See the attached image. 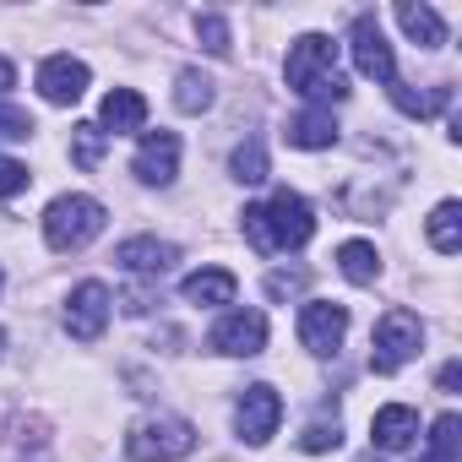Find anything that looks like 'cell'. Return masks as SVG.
<instances>
[{
	"mask_svg": "<svg viewBox=\"0 0 462 462\" xmlns=\"http://www.w3.org/2000/svg\"><path fill=\"white\" fill-rule=\"evenodd\" d=\"M0 354H6V332H0Z\"/></svg>",
	"mask_w": 462,
	"mask_h": 462,
	"instance_id": "33",
	"label": "cell"
},
{
	"mask_svg": "<svg viewBox=\"0 0 462 462\" xmlns=\"http://www.w3.org/2000/svg\"><path fill=\"white\" fill-rule=\"evenodd\" d=\"M235 273L228 267H201V273H190L185 283H180V294L190 300V305H235Z\"/></svg>",
	"mask_w": 462,
	"mask_h": 462,
	"instance_id": "16",
	"label": "cell"
},
{
	"mask_svg": "<svg viewBox=\"0 0 462 462\" xmlns=\"http://www.w3.org/2000/svg\"><path fill=\"white\" fill-rule=\"evenodd\" d=\"M316 235V212L300 190H273L262 207H245V240L273 256V251H300Z\"/></svg>",
	"mask_w": 462,
	"mask_h": 462,
	"instance_id": "1",
	"label": "cell"
},
{
	"mask_svg": "<svg viewBox=\"0 0 462 462\" xmlns=\"http://www.w3.org/2000/svg\"><path fill=\"white\" fill-rule=\"evenodd\" d=\"M435 386H440V392L451 397V392L462 386V365H457V359H451V365H440V375H435Z\"/></svg>",
	"mask_w": 462,
	"mask_h": 462,
	"instance_id": "31",
	"label": "cell"
},
{
	"mask_svg": "<svg viewBox=\"0 0 462 462\" xmlns=\"http://www.w3.org/2000/svg\"><path fill=\"white\" fill-rule=\"evenodd\" d=\"M337 267H343V278L359 283V289L381 278V256H375L370 240H348V245H337Z\"/></svg>",
	"mask_w": 462,
	"mask_h": 462,
	"instance_id": "20",
	"label": "cell"
},
{
	"mask_svg": "<svg viewBox=\"0 0 462 462\" xmlns=\"http://www.w3.org/2000/svg\"><path fill=\"white\" fill-rule=\"evenodd\" d=\"M131 169H136L142 185H169V180L180 174V136H174V131H147Z\"/></svg>",
	"mask_w": 462,
	"mask_h": 462,
	"instance_id": "11",
	"label": "cell"
},
{
	"mask_svg": "<svg viewBox=\"0 0 462 462\" xmlns=\"http://www.w3.org/2000/svg\"><path fill=\"white\" fill-rule=\"evenodd\" d=\"M12 88H17V66H12V60H6V55H0V98H6V93H12Z\"/></svg>",
	"mask_w": 462,
	"mask_h": 462,
	"instance_id": "32",
	"label": "cell"
},
{
	"mask_svg": "<svg viewBox=\"0 0 462 462\" xmlns=\"http://www.w3.org/2000/svg\"><path fill=\"white\" fill-rule=\"evenodd\" d=\"M278 419H283V397H278L267 381H256V386L240 392V408H235V430H240V440L267 446V440L278 435Z\"/></svg>",
	"mask_w": 462,
	"mask_h": 462,
	"instance_id": "6",
	"label": "cell"
},
{
	"mask_svg": "<svg viewBox=\"0 0 462 462\" xmlns=\"http://www.w3.org/2000/svg\"><path fill=\"white\" fill-rule=\"evenodd\" d=\"M337 440H343V424H337V419H310V424H305V435H300V446H305V451H332Z\"/></svg>",
	"mask_w": 462,
	"mask_h": 462,
	"instance_id": "26",
	"label": "cell"
},
{
	"mask_svg": "<svg viewBox=\"0 0 462 462\" xmlns=\"http://www.w3.org/2000/svg\"><path fill=\"white\" fill-rule=\"evenodd\" d=\"M104 147H109V136H104L98 125H77V131H71V158H77V169H98V163H104Z\"/></svg>",
	"mask_w": 462,
	"mask_h": 462,
	"instance_id": "25",
	"label": "cell"
},
{
	"mask_svg": "<svg viewBox=\"0 0 462 462\" xmlns=\"http://www.w3.org/2000/svg\"><path fill=\"white\" fill-rule=\"evenodd\" d=\"M212 348L228 354V359H256L267 348V316L262 310H228L212 327Z\"/></svg>",
	"mask_w": 462,
	"mask_h": 462,
	"instance_id": "8",
	"label": "cell"
},
{
	"mask_svg": "<svg viewBox=\"0 0 462 462\" xmlns=\"http://www.w3.org/2000/svg\"><path fill=\"white\" fill-rule=\"evenodd\" d=\"M424 235H430V245H435L440 256H457V251H462V207H457V201H440V207L430 212V223H424Z\"/></svg>",
	"mask_w": 462,
	"mask_h": 462,
	"instance_id": "19",
	"label": "cell"
},
{
	"mask_svg": "<svg viewBox=\"0 0 462 462\" xmlns=\"http://www.w3.org/2000/svg\"><path fill=\"white\" fill-rule=\"evenodd\" d=\"M289 147H305V152H321V147H332L337 142V120H332V109H305V115H294L289 120Z\"/></svg>",
	"mask_w": 462,
	"mask_h": 462,
	"instance_id": "17",
	"label": "cell"
},
{
	"mask_svg": "<svg viewBox=\"0 0 462 462\" xmlns=\"http://www.w3.org/2000/svg\"><path fill=\"white\" fill-rule=\"evenodd\" d=\"M457 451H462V419L440 413L430 424V462H457Z\"/></svg>",
	"mask_w": 462,
	"mask_h": 462,
	"instance_id": "23",
	"label": "cell"
},
{
	"mask_svg": "<svg viewBox=\"0 0 462 462\" xmlns=\"http://www.w3.org/2000/svg\"><path fill=\"white\" fill-rule=\"evenodd\" d=\"M39 93L50 98V104H77L82 93H88V66L82 60H71V55H50L44 66H39Z\"/></svg>",
	"mask_w": 462,
	"mask_h": 462,
	"instance_id": "12",
	"label": "cell"
},
{
	"mask_svg": "<svg viewBox=\"0 0 462 462\" xmlns=\"http://www.w3.org/2000/svg\"><path fill=\"white\" fill-rule=\"evenodd\" d=\"M0 283H6V278H0Z\"/></svg>",
	"mask_w": 462,
	"mask_h": 462,
	"instance_id": "35",
	"label": "cell"
},
{
	"mask_svg": "<svg viewBox=\"0 0 462 462\" xmlns=\"http://www.w3.org/2000/svg\"><path fill=\"white\" fill-rule=\"evenodd\" d=\"M0 424H6V408H0Z\"/></svg>",
	"mask_w": 462,
	"mask_h": 462,
	"instance_id": "34",
	"label": "cell"
},
{
	"mask_svg": "<svg viewBox=\"0 0 462 462\" xmlns=\"http://www.w3.org/2000/svg\"><path fill=\"white\" fill-rule=\"evenodd\" d=\"M109 327V289L104 283H77L66 300V332L77 343H98Z\"/></svg>",
	"mask_w": 462,
	"mask_h": 462,
	"instance_id": "10",
	"label": "cell"
},
{
	"mask_svg": "<svg viewBox=\"0 0 462 462\" xmlns=\"http://www.w3.org/2000/svg\"><path fill=\"white\" fill-rule=\"evenodd\" d=\"M196 39H201L207 55H228V23H223V17H212V12L196 17Z\"/></svg>",
	"mask_w": 462,
	"mask_h": 462,
	"instance_id": "27",
	"label": "cell"
},
{
	"mask_svg": "<svg viewBox=\"0 0 462 462\" xmlns=\"http://www.w3.org/2000/svg\"><path fill=\"white\" fill-rule=\"evenodd\" d=\"M370 435H375V446H381V451H408V446H413V435H419V413H413L408 402H386V408H375Z\"/></svg>",
	"mask_w": 462,
	"mask_h": 462,
	"instance_id": "15",
	"label": "cell"
},
{
	"mask_svg": "<svg viewBox=\"0 0 462 462\" xmlns=\"http://www.w3.org/2000/svg\"><path fill=\"white\" fill-rule=\"evenodd\" d=\"M212 77L207 71H196V66H185L180 71V82H174V109H185V115H201V109H212Z\"/></svg>",
	"mask_w": 462,
	"mask_h": 462,
	"instance_id": "21",
	"label": "cell"
},
{
	"mask_svg": "<svg viewBox=\"0 0 462 462\" xmlns=\"http://www.w3.org/2000/svg\"><path fill=\"white\" fill-rule=\"evenodd\" d=\"M300 289H305V273H273V278H267V294H273V300H294Z\"/></svg>",
	"mask_w": 462,
	"mask_h": 462,
	"instance_id": "30",
	"label": "cell"
},
{
	"mask_svg": "<svg viewBox=\"0 0 462 462\" xmlns=\"http://www.w3.org/2000/svg\"><path fill=\"white\" fill-rule=\"evenodd\" d=\"M343 332H348V305H332V300H310L300 310V343L310 354H337L343 348Z\"/></svg>",
	"mask_w": 462,
	"mask_h": 462,
	"instance_id": "9",
	"label": "cell"
},
{
	"mask_svg": "<svg viewBox=\"0 0 462 462\" xmlns=\"http://www.w3.org/2000/svg\"><path fill=\"white\" fill-rule=\"evenodd\" d=\"M115 262L125 267V273H136V278H163L174 262H180V251L169 245V240H152V235H136V240H125L120 251H115Z\"/></svg>",
	"mask_w": 462,
	"mask_h": 462,
	"instance_id": "13",
	"label": "cell"
},
{
	"mask_svg": "<svg viewBox=\"0 0 462 462\" xmlns=\"http://www.w3.org/2000/svg\"><path fill=\"white\" fill-rule=\"evenodd\" d=\"M228 169H235V180L240 185H262L267 180V147L251 136V142H240L235 147V158H228Z\"/></svg>",
	"mask_w": 462,
	"mask_h": 462,
	"instance_id": "24",
	"label": "cell"
},
{
	"mask_svg": "<svg viewBox=\"0 0 462 462\" xmlns=\"http://www.w3.org/2000/svg\"><path fill=\"white\" fill-rule=\"evenodd\" d=\"M147 125V98L136 93V88H115L109 98H104V109H98V131L104 136H131V131H142Z\"/></svg>",
	"mask_w": 462,
	"mask_h": 462,
	"instance_id": "14",
	"label": "cell"
},
{
	"mask_svg": "<svg viewBox=\"0 0 462 462\" xmlns=\"http://www.w3.org/2000/svg\"><path fill=\"white\" fill-rule=\"evenodd\" d=\"M28 163H17V158H0V201H12V196H23L28 190Z\"/></svg>",
	"mask_w": 462,
	"mask_h": 462,
	"instance_id": "29",
	"label": "cell"
},
{
	"mask_svg": "<svg viewBox=\"0 0 462 462\" xmlns=\"http://www.w3.org/2000/svg\"><path fill=\"white\" fill-rule=\"evenodd\" d=\"M397 23H402V33H408L419 50H440V44H446V23H440L430 6H413V0H402V6H397Z\"/></svg>",
	"mask_w": 462,
	"mask_h": 462,
	"instance_id": "18",
	"label": "cell"
},
{
	"mask_svg": "<svg viewBox=\"0 0 462 462\" xmlns=\"http://www.w3.org/2000/svg\"><path fill=\"white\" fill-rule=\"evenodd\" d=\"M392 104H397L402 115H413V120H430L435 109H446V104H451V88H435V93H413V88L392 82Z\"/></svg>",
	"mask_w": 462,
	"mask_h": 462,
	"instance_id": "22",
	"label": "cell"
},
{
	"mask_svg": "<svg viewBox=\"0 0 462 462\" xmlns=\"http://www.w3.org/2000/svg\"><path fill=\"white\" fill-rule=\"evenodd\" d=\"M104 223H109L104 201H93V196H55L50 212H44V240H50L55 256H71V251H88L104 235Z\"/></svg>",
	"mask_w": 462,
	"mask_h": 462,
	"instance_id": "3",
	"label": "cell"
},
{
	"mask_svg": "<svg viewBox=\"0 0 462 462\" xmlns=\"http://www.w3.org/2000/svg\"><path fill=\"white\" fill-rule=\"evenodd\" d=\"M283 77H289V88H294L300 98H310V109H332V104L348 98V82L337 77V44H332L327 33L294 39Z\"/></svg>",
	"mask_w": 462,
	"mask_h": 462,
	"instance_id": "2",
	"label": "cell"
},
{
	"mask_svg": "<svg viewBox=\"0 0 462 462\" xmlns=\"http://www.w3.org/2000/svg\"><path fill=\"white\" fill-rule=\"evenodd\" d=\"M424 348V327L408 305H392L381 321H375V337H370V370L375 375H397L413 354Z\"/></svg>",
	"mask_w": 462,
	"mask_h": 462,
	"instance_id": "4",
	"label": "cell"
},
{
	"mask_svg": "<svg viewBox=\"0 0 462 462\" xmlns=\"http://www.w3.org/2000/svg\"><path fill=\"white\" fill-rule=\"evenodd\" d=\"M348 50H354V66H359V77H370V82H397V60H392V44H386V33H381V23L375 17H354V33H348Z\"/></svg>",
	"mask_w": 462,
	"mask_h": 462,
	"instance_id": "7",
	"label": "cell"
},
{
	"mask_svg": "<svg viewBox=\"0 0 462 462\" xmlns=\"http://www.w3.org/2000/svg\"><path fill=\"white\" fill-rule=\"evenodd\" d=\"M28 136H33V115L0 104V142H28Z\"/></svg>",
	"mask_w": 462,
	"mask_h": 462,
	"instance_id": "28",
	"label": "cell"
},
{
	"mask_svg": "<svg viewBox=\"0 0 462 462\" xmlns=\"http://www.w3.org/2000/svg\"><path fill=\"white\" fill-rule=\"evenodd\" d=\"M125 451H131L136 462H180V457L196 451V430H190L185 419H174V413H158V419L131 424Z\"/></svg>",
	"mask_w": 462,
	"mask_h": 462,
	"instance_id": "5",
	"label": "cell"
}]
</instances>
